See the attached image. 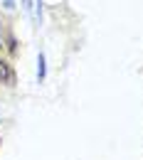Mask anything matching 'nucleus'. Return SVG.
<instances>
[{
    "label": "nucleus",
    "mask_w": 143,
    "mask_h": 160,
    "mask_svg": "<svg viewBox=\"0 0 143 160\" xmlns=\"http://www.w3.org/2000/svg\"><path fill=\"white\" fill-rule=\"evenodd\" d=\"M0 42H3V27H0Z\"/></svg>",
    "instance_id": "nucleus-3"
},
{
    "label": "nucleus",
    "mask_w": 143,
    "mask_h": 160,
    "mask_svg": "<svg viewBox=\"0 0 143 160\" xmlns=\"http://www.w3.org/2000/svg\"><path fill=\"white\" fill-rule=\"evenodd\" d=\"M0 81H13V72L5 62H0Z\"/></svg>",
    "instance_id": "nucleus-1"
},
{
    "label": "nucleus",
    "mask_w": 143,
    "mask_h": 160,
    "mask_svg": "<svg viewBox=\"0 0 143 160\" xmlns=\"http://www.w3.org/2000/svg\"><path fill=\"white\" fill-rule=\"evenodd\" d=\"M44 74H47V67H44V54L37 57V79L44 81Z\"/></svg>",
    "instance_id": "nucleus-2"
}]
</instances>
